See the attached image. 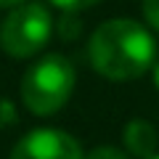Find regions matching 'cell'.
<instances>
[{
	"mask_svg": "<svg viewBox=\"0 0 159 159\" xmlns=\"http://www.w3.org/2000/svg\"><path fill=\"white\" fill-rule=\"evenodd\" d=\"M157 43L143 24L133 19L103 21L90 37V61L109 80H135L154 66Z\"/></svg>",
	"mask_w": 159,
	"mask_h": 159,
	"instance_id": "obj_1",
	"label": "cell"
},
{
	"mask_svg": "<svg viewBox=\"0 0 159 159\" xmlns=\"http://www.w3.org/2000/svg\"><path fill=\"white\" fill-rule=\"evenodd\" d=\"M11 159H82V148L69 133L40 127L16 143Z\"/></svg>",
	"mask_w": 159,
	"mask_h": 159,
	"instance_id": "obj_4",
	"label": "cell"
},
{
	"mask_svg": "<svg viewBox=\"0 0 159 159\" xmlns=\"http://www.w3.org/2000/svg\"><path fill=\"white\" fill-rule=\"evenodd\" d=\"M53 6H58L61 11H69V13H77V11H82V8H90V6H96L98 0H51Z\"/></svg>",
	"mask_w": 159,
	"mask_h": 159,
	"instance_id": "obj_7",
	"label": "cell"
},
{
	"mask_svg": "<svg viewBox=\"0 0 159 159\" xmlns=\"http://www.w3.org/2000/svg\"><path fill=\"white\" fill-rule=\"evenodd\" d=\"M82 159H130L122 148H114V146H98V148H93L88 157H82Z\"/></svg>",
	"mask_w": 159,
	"mask_h": 159,
	"instance_id": "obj_6",
	"label": "cell"
},
{
	"mask_svg": "<svg viewBox=\"0 0 159 159\" xmlns=\"http://www.w3.org/2000/svg\"><path fill=\"white\" fill-rule=\"evenodd\" d=\"M74 88V66L58 53H48L21 77V101L37 117L53 114L69 101Z\"/></svg>",
	"mask_w": 159,
	"mask_h": 159,
	"instance_id": "obj_2",
	"label": "cell"
},
{
	"mask_svg": "<svg viewBox=\"0 0 159 159\" xmlns=\"http://www.w3.org/2000/svg\"><path fill=\"white\" fill-rule=\"evenodd\" d=\"M148 159H159V154H154V157H148Z\"/></svg>",
	"mask_w": 159,
	"mask_h": 159,
	"instance_id": "obj_11",
	"label": "cell"
},
{
	"mask_svg": "<svg viewBox=\"0 0 159 159\" xmlns=\"http://www.w3.org/2000/svg\"><path fill=\"white\" fill-rule=\"evenodd\" d=\"M24 0H0V8H16V6H21Z\"/></svg>",
	"mask_w": 159,
	"mask_h": 159,
	"instance_id": "obj_9",
	"label": "cell"
},
{
	"mask_svg": "<svg viewBox=\"0 0 159 159\" xmlns=\"http://www.w3.org/2000/svg\"><path fill=\"white\" fill-rule=\"evenodd\" d=\"M154 85H157V88H159V61H157V64H154Z\"/></svg>",
	"mask_w": 159,
	"mask_h": 159,
	"instance_id": "obj_10",
	"label": "cell"
},
{
	"mask_svg": "<svg viewBox=\"0 0 159 159\" xmlns=\"http://www.w3.org/2000/svg\"><path fill=\"white\" fill-rule=\"evenodd\" d=\"M157 143H159V135H157L151 122H146V119H133V122H127V127H125L127 154H133L138 159H148V157L157 154Z\"/></svg>",
	"mask_w": 159,
	"mask_h": 159,
	"instance_id": "obj_5",
	"label": "cell"
},
{
	"mask_svg": "<svg viewBox=\"0 0 159 159\" xmlns=\"http://www.w3.org/2000/svg\"><path fill=\"white\" fill-rule=\"evenodd\" d=\"M143 16H146L148 27L159 32V0H143Z\"/></svg>",
	"mask_w": 159,
	"mask_h": 159,
	"instance_id": "obj_8",
	"label": "cell"
},
{
	"mask_svg": "<svg viewBox=\"0 0 159 159\" xmlns=\"http://www.w3.org/2000/svg\"><path fill=\"white\" fill-rule=\"evenodd\" d=\"M51 13L40 3H21L0 24V48L13 58H27L43 51L51 37Z\"/></svg>",
	"mask_w": 159,
	"mask_h": 159,
	"instance_id": "obj_3",
	"label": "cell"
}]
</instances>
